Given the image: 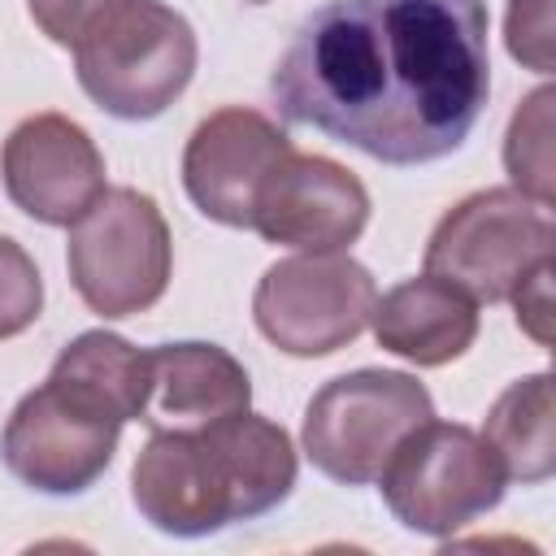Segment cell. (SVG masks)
I'll list each match as a JSON object with an SVG mask.
<instances>
[{"label": "cell", "instance_id": "6da1fadb", "mask_svg": "<svg viewBox=\"0 0 556 556\" xmlns=\"http://www.w3.org/2000/svg\"><path fill=\"white\" fill-rule=\"evenodd\" d=\"M482 0H330L269 74L287 122L382 165L452 156L491 96Z\"/></svg>", "mask_w": 556, "mask_h": 556}, {"label": "cell", "instance_id": "7a4b0ae2", "mask_svg": "<svg viewBox=\"0 0 556 556\" xmlns=\"http://www.w3.org/2000/svg\"><path fill=\"white\" fill-rule=\"evenodd\" d=\"M295 469L291 434L278 421L235 413L200 430H152L130 469V500L152 530L204 539L274 513L291 495Z\"/></svg>", "mask_w": 556, "mask_h": 556}, {"label": "cell", "instance_id": "3957f363", "mask_svg": "<svg viewBox=\"0 0 556 556\" xmlns=\"http://www.w3.org/2000/svg\"><path fill=\"white\" fill-rule=\"evenodd\" d=\"M195 30L161 0H117L78 43V87L122 122L161 117L195 74Z\"/></svg>", "mask_w": 556, "mask_h": 556}, {"label": "cell", "instance_id": "277c9868", "mask_svg": "<svg viewBox=\"0 0 556 556\" xmlns=\"http://www.w3.org/2000/svg\"><path fill=\"white\" fill-rule=\"evenodd\" d=\"M552 208L517 187H486L452 204L430 230L421 274L452 282L473 304L508 300L543 261H552Z\"/></svg>", "mask_w": 556, "mask_h": 556}, {"label": "cell", "instance_id": "5b68a950", "mask_svg": "<svg viewBox=\"0 0 556 556\" xmlns=\"http://www.w3.org/2000/svg\"><path fill=\"white\" fill-rule=\"evenodd\" d=\"M508 473L495 447L456 421H421L408 430L378 473L391 517L430 539H447L504 500Z\"/></svg>", "mask_w": 556, "mask_h": 556}, {"label": "cell", "instance_id": "8992f818", "mask_svg": "<svg viewBox=\"0 0 556 556\" xmlns=\"http://www.w3.org/2000/svg\"><path fill=\"white\" fill-rule=\"evenodd\" d=\"M70 282L100 317L148 313L174 274V239L152 195L135 187H104L70 226Z\"/></svg>", "mask_w": 556, "mask_h": 556}, {"label": "cell", "instance_id": "52a82bcc", "mask_svg": "<svg viewBox=\"0 0 556 556\" xmlns=\"http://www.w3.org/2000/svg\"><path fill=\"white\" fill-rule=\"evenodd\" d=\"M434 417L430 391L404 369H352L330 378L304 408V456L343 486L378 482L395 443Z\"/></svg>", "mask_w": 556, "mask_h": 556}, {"label": "cell", "instance_id": "ba28073f", "mask_svg": "<svg viewBox=\"0 0 556 556\" xmlns=\"http://www.w3.org/2000/svg\"><path fill=\"white\" fill-rule=\"evenodd\" d=\"M374 300V274L348 252H300L261 274L252 317L278 352L330 356L369 326Z\"/></svg>", "mask_w": 556, "mask_h": 556}, {"label": "cell", "instance_id": "9c48e42d", "mask_svg": "<svg viewBox=\"0 0 556 556\" xmlns=\"http://www.w3.org/2000/svg\"><path fill=\"white\" fill-rule=\"evenodd\" d=\"M122 421L74 387L48 378L26 391L0 434L9 473L43 495H83L117 452Z\"/></svg>", "mask_w": 556, "mask_h": 556}, {"label": "cell", "instance_id": "30bf717a", "mask_svg": "<svg viewBox=\"0 0 556 556\" xmlns=\"http://www.w3.org/2000/svg\"><path fill=\"white\" fill-rule=\"evenodd\" d=\"M369 222L365 182L330 156L287 152L256 191L252 230L295 252H343Z\"/></svg>", "mask_w": 556, "mask_h": 556}, {"label": "cell", "instance_id": "8fae6325", "mask_svg": "<svg viewBox=\"0 0 556 556\" xmlns=\"http://www.w3.org/2000/svg\"><path fill=\"white\" fill-rule=\"evenodd\" d=\"M287 152L291 139L278 122L256 109L230 104L208 113L191 130L182 148V187L204 217L235 230H252L256 191Z\"/></svg>", "mask_w": 556, "mask_h": 556}, {"label": "cell", "instance_id": "7c38bea8", "mask_svg": "<svg viewBox=\"0 0 556 556\" xmlns=\"http://www.w3.org/2000/svg\"><path fill=\"white\" fill-rule=\"evenodd\" d=\"M0 178L26 217L43 226H74L104 191V156L65 113H35L9 130L0 148Z\"/></svg>", "mask_w": 556, "mask_h": 556}, {"label": "cell", "instance_id": "4fadbf2b", "mask_svg": "<svg viewBox=\"0 0 556 556\" xmlns=\"http://www.w3.org/2000/svg\"><path fill=\"white\" fill-rule=\"evenodd\" d=\"M252 378L217 343L182 339L148 352V404L143 417L152 430H200L248 413Z\"/></svg>", "mask_w": 556, "mask_h": 556}, {"label": "cell", "instance_id": "5bb4252c", "mask_svg": "<svg viewBox=\"0 0 556 556\" xmlns=\"http://www.w3.org/2000/svg\"><path fill=\"white\" fill-rule=\"evenodd\" d=\"M369 326H374L378 348H387L421 369H434L473 348L478 304L465 291H456L452 282L421 274V278H408V282L391 287L387 295H378Z\"/></svg>", "mask_w": 556, "mask_h": 556}, {"label": "cell", "instance_id": "9a60e30c", "mask_svg": "<svg viewBox=\"0 0 556 556\" xmlns=\"http://www.w3.org/2000/svg\"><path fill=\"white\" fill-rule=\"evenodd\" d=\"M482 439L495 447L508 482L534 486L556 473V417H552V374L508 382L486 408Z\"/></svg>", "mask_w": 556, "mask_h": 556}, {"label": "cell", "instance_id": "2e32d148", "mask_svg": "<svg viewBox=\"0 0 556 556\" xmlns=\"http://www.w3.org/2000/svg\"><path fill=\"white\" fill-rule=\"evenodd\" d=\"M56 382L74 387L78 395L96 400L104 413H113L122 426L143 417L148 404V352L130 348L122 334L109 330H87L74 343L61 348L52 361Z\"/></svg>", "mask_w": 556, "mask_h": 556}, {"label": "cell", "instance_id": "e0dca14e", "mask_svg": "<svg viewBox=\"0 0 556 556\" xmlns=\"http://www.w3.org/2000/svg\"><path fill=\"white\" fill-rule=\"evenodd\" d=\"M552 109H556V91L539 87L526 96V104L513 113L508 135H504V169L513 178V187L539 204L552 208L556 200V161H552Z\"/></svg>", "mask_w": 556, "mask_h": 556}, {"label": "cell", "instance_id": "ac0fdd59", "mask_svg": "<svg viewBox=\"0 0 556 556\" xmlns=\"http://www.w3.org/2000/svg\"><path fill=\"white\" fill-rule=\"evenodd\" d=\"M39 308H43V278L30 252L9 235H0V339H13L26 326H35Z\"/></svg>", "mask_w": 556, "mask_h": 556}, {"label": "cell", "instance_id": "d6986e66", "mask_svg": "<svg viewBox=\"0 0 556 556\" xmlns=\"http://www.w3.org/2000/svg\"><path fill=\"white\" fill-rule=\"evenodd\" d=\"M556 0H508L504 13V43L513 52V61H521L534 74H552L556 70V17H552Z\"/></svg>", "mask_w": 556, "mask_h": 556}, {"label": "cell", "instance_id": "ffe728a7", "mask_svg": "<svg viewBox=\"0 0 556 556\" xmlns=\"http://www.w3.org/2000/svg\"><path fill=\"white\" fill-rule=\"evenodd\" d=\"M113 4L117 0H26L35 26L61 48H74Z\"/></svg>", "mask_w": 556, "mask_h": 556}, {"label": "cell", "instance_id": "44dd1931", "mask_svg": "<svg viewBox=\"0 0 556 556\" xmlns=\"http://www.w3.org/2000/svg\"><path fill=\"white\" fill-rule=\"evenodd\" d=\"M552 274H556V261H543L508 300L517 308V326L534 339V343H552Z\"/></svg>", "mask_w": 556, "mask_h": 556}]
</instances>
